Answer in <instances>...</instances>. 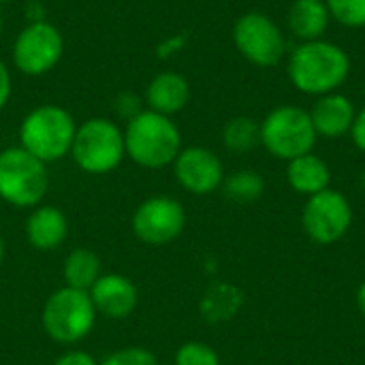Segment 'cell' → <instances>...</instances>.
I'll list each match as a JSON object with an SVG mask.
<instances>
[{"instance_id":"obj_28","label":"cell","mask_w":365,"mask_h":365,"mask_svg":"<svg viewBox=\"0 0 365 365\" xmlns=\"http://www.w3.org/2000/svg\"><path fill=\"white\" fill-rule=\"evenodd\" d=\"M351 137H353V143L365 152V107L357 111L355 115V122H353V128H351Z\"/></svg>"},{"instance_id":"obj_31","label":"cell","mask_w":365,"mask_h":365,"mask_svg":"<svg viewBox=\"0 0 365 365\" xmlns=\"http://www.w3.org/2000/svg\"><path fill=\"white\" fill-rule=\"evenodd\" d=\"M357 308H359L361 317L365 319V282L357 289Z\"/></svg>"},{"instance_id":"obj_20","label":"cell","mask_w":365,"mask_h":365,"mask_svg":"<svg viewBox=\"0 0 365 365\" xmlns=\"http://www.w3.org/2000/svg\"><path fill=\"white\" fill-rule=\"evenodd\" d=\"M62 276L66 280V287H73L79 291H90L94 287V282L103 276L98 255L88 248H77V250L68 252V257L64 259Z\"/></svg>"},{"instance_id":"obj_7","label":"cell","mask_w":365,"mask_h":365,"mask_svg":"<svg viewBox=\"0 0 365 365\" xmlns=\"http://www.w3.org/2000/svg\"><path fill=\"white\" fill-rule=\"evenodd\" d=\"M317 137L310 113L295 105L276 107L261 122V145L280 160L312 152Z\"/></svg>"},{"instance_id":"obj_4","label":"cell","mask_w":365,"mask_h":365,"mask_svg":"<svg viewBox=\"0 0 365 365\" xmlns=\"http://www.w3.org/2000/svg\"><path fill=\"white\" fill-rule=\"evenodd\" d=\"M71 156L75 165L86 173H111L126 156L124 130L113 120L90 118L77 126Z\"/></svg>"},{"instance_id":"obj_1","label":"cell","mask_w":365,"mask_h":365,"mask_svg":"<svg viewBox=\"0 0 365 365\" xmlns=\"http://www.w3.org/2000/svg\"><path fill=\"white\" fill-rule=\"evenodd\" d=\"M287 73L295 90L308 96H323L338 92L346 81L351 73V58L331 41H306L291 51Z\"/></svg>"},{"instance_id":"obj_24","label":"cell","mask_w":365,"mask_h":365,"mask_svg":"<svg viewBox=\"0 0 365 365\" xmlns=\"http://www.w3.org/2000/svg\"><path fill=\"white\" fill-rule=\"evenodd\" d=\"M175 365H220V357L205 342H186L175 353Z\"/></svg>"},{"instance_id":"obj_14","label":"cell","mask_w":365,"mask_h":365,"mask_svg":"<svg viewBox=\"0 0 365 365\" xmlns=\"http://www.w3.org/2000/svg\"><path fill=\"white\" fill-rule=\"evenodd\" d=\"M308 113H310L312 126L319 137L340 139L351 133L357 109L344 94L331 92V94L317 96V101Z\"/></svg>"},{"instance_id":"obj_16","label":"cell","mask_w":365,"mask_h":365,"mask_svg":"<svg viewBox=\"0 0 365 365\" xmlns=\"http://www.w3.org/2000/svg\"><path fill=\"white\" fill-rule=\"evenodd\" d=\"M190 101V86L184 75L165 71L158 73L145 90V103L150 111L163 113V115H173L182 111Z\"/></svg>"},{"instance_id":"obj_13","label":"cell","mask_w":365,"mask_h":365,"mask_svg":"<svg viewBox=\"0 0 365 365\" xmlns=\"http://www.w3.org/2000/svg\"><path fill=\"white\" fill-rule=\"evenodd\" d=\"M98 314L107 319H128L139 304V291L133 280L122 274H103L88 291Z\"/></svg>"},{"instance_id":"obj_15","label":"cell","mask_w":365,"mask_h":365,"mask_svg":"<svg viewBox=\"0 0 365 365\" xmlns=\"http://www.w3.org/2000/svg\"><path fill=\"white\" fill-rule=\"evenodd\" d=\"M68 235V220L62 210L53 205L34 207L26 220V240L34 250H56Z\"/></svg>"},{"instance_id":"obj_8","label":"cell","mask_w":365,"mask_h":365,"mask_svg":"<svg viewBox=\"0 0 365 365\" xmlns=\"http://www.w3.org/2000/svg\"><path fill=\"white\" fill-rule=\"evenodd\" d=\"M233 43L237 51L255 66H276L287 53V41L280 26L265 13L250 11L233 24Z\"/></svg>"},{"instance_id":"obj_6","label":"cell","mask_w":365,"mask_h":365,"mask_svg":"<svg viewBox=\"0 0 365 365\" xmlns=\"http://www.w3.org/2000/svg\"><path fill=\"white\" fill-rule=\"evenodd\" d=\"M49 190L47 165L21 145L0 150V199L13 207H36Z\"/></svg>"},{"instance_id":"obj_34","label":"cell","mask_w":365,"mask_h":365,"mask_svg":"<svg viewBox=\"0 0 365 365\" xmlns=\"http://www.w3.org/2000/svg\"><path fill=\"white\" fill-rule=\"evenodd\" d=\"M4 2H11V0H0V4H4Z\"/></svg>"},{"instance_id":"obj_12","label":"cell","mask_w":365,"mask_h":365,"mask_svg":"<svg viewBox=\"0 0 365 365\" xmlns=\"http://www.w3.org/2000/svg\"><path fill=\"white\" fill-rule=\"evenodd\" d=\"M173 171L180 186L192 195H210L225 182L222 160L212 150L201 145L182 148L173 160Z\"/></svg>"},{"instance_id":"obj_21","label":"cell","mask_w":365,"mask_h":365,"mask_svg":"<svg viewBox=\"0 0 365 365\" xmlns=\"http://www.w3.org/2000/svg\"><path fill=\"white\" fill-rule=\"evenodd\" d=\"M222 143L229 152L246 154L261 143V124L246 115L233 118L222 128Z\"/></svg>"},{"instance_id":"obj_17","label":"cell","mask_w":365,"mask_h":365,"mask_svg":"<svg viewBox=\"0 0 365 365\" xmlns=\"http://www.w3.org/2000/svg\"><path fill=\"white\" fill-rule=\"evenodd\" d=\"M329 21L331 13L325 0H295L287 15L291 34L297 36L302 43L323 38Z\"/></svg>"},{"instance_id":"obj_11","label":"cell","mask_w":365,"mask_h":365,"mask_svg":"<svg viewBox=\"0 0 365 365\" xmlns=\"http://www.w3.org/2000/svg\"><path fill=\"white\" fill-rule=\"evenodd\" d=\"M133 233L148 246H165L178 240L186 227V212L171 197H150L133 214Z\"/></svg>"},{"instance_id":"obj_9","label":"cell","mask_w":365,"mask_h":365,"mask_svg":"<svg viewBox=\"0 0 365 365\" xmlns=\"http://www.w3.org/2000/svg\"><path fill=\"white\" fill-rule=\"evenodd\" d=\"M64 51L60 30L43 19L28 24L13 43V64L19 73L41 77L56 68Z\"/></svg>"},{"instance_id":"obj_19","label":"cell","mask_w":365,"mask_h":365,"mask_svg":"<svg viewBox=\"0 0 365 365\" xmlns=\"http://www.w3.org/2000/svg\"><path fill=\"white\" fill-rule=\"evenodd\" d=\"M244 306V293L227 282H218L210 287L199 304L201 317L207 323H225L231 321Z\"/></svg>"},{"instance_id":"obj_29","label":"cell","mask_w":365,"mask_h":365,"mask_svg":"<svg viewBox=\"0 0 365 365\" xmlns=\"http://www.w3.org/2000/svg\"><path fill=\"white\" fill-rule=\"evenodd\" d=\"M11 90H13L11 73H9L6 64L0 60V111L6 107V103H9V98H11Z\"/></svg>"},{"instance_id":"obj_22","label":"cell","mask_w":365,"mask_h":365,"mask_svg":"<svg viewBox=\"0 0 365 365\" xmlns=\"http://www.w3.org/2000/svg\"><path fill=\"white\" fill-rule=\"evenodd\" d=\"M222 190H225V197L235 203H255L257 199H261L265 190V180L257 171L242 169L225 178Z\"/></svg>"},{"instance_id":"obj_27","label":"cell","mask_w":365,"mask_h":365,"mask_svg":"<svg viewBox=\"0 0 365 365\" xmlns=\"http://www.w3.org/2000/svg\"><path fill=\"white\" fill-rule=\"evenodd\" d=\"M53 365H98L96 359L86 353V351H66L64 355H60Z\"/></svg>"},{"instance_id":"obj_23","label":"cell","mask_w":365,"mask_h":365,"mask_svg":"<svg viewBox=\"0 0 365 365\" xmlns=\"http://www.w3.org/2000/svg\"><path fill=\"white\" fill-rule=\"evenodd\" d=\"M331 17L346 28L365 26V0H325Z\"/></svg>"},{"instance_id":"obj_30","label":"cell","mask_w":365,"mask_h":365,"mask_svg":"<svg viewBox=\"0 0 365 365\" xmlns=\"http://www.w3.org/2000/svg\"><path fill=\"white\" fill-rule=\"evenodd\" d=\"M182 45H184V36H175V38H171V41H167V43L160 45L158 56L160 58H167L169 53H175L178 49H182Z\"/></svg>"},{"instance_id":"obj_25","label":"cell","mask_w":365,"mask_h":365,"mask_svg":"<svg viewBox=\"0 0 365 365\" xmlns=\"http://www.w3.org/2000/svg\"><path fill=\"white\" fill-rule=\"evenodd\" d=\"M98 365H160L156 355L143 346H126L120 349L115 353H111L109 357H105Z\"/></svg>"},{"instance_id":"obj_10","label":"cell","mask_w":365,"mask_h":365,"mask_svg":"<svg viewBox=\"0 0 365 365\" xmlns=\"http://www.w3.org/2000/svg\"><path fill=\"white\" fill-rule=\"evenodd\" d=\"M302 225L312 242L327 246L346 235L353 225V207L342 192L327 188L308 197L302 212Z\"/></svg>"},{"instance_id":"obj_18","label":"cell","mask_w":365,"mask_h":365,"mask_svg":"<svg viewBox=\"0 0 365 365\" xmlns=\"http://www.w3.org/2000/svg\"><path fill=\"white\" fill-rule=\"evenodd\" d=\"M287 180L291 184V188L299 195H317V192H323L329 188V182H331V171L327 167V163L308 152L304 156H297L293 160H289V167H287Z\"/></svg>"},{"instance_id":"obj_3","label":"cell","mask_w":365,"mask_h":365,"mask_svg":"<svg viewBox=\"0 0 365 365\" xmlns=\"http://www.w3.org/2000/svg\"><path fill=\"white\" fill-rule=\"evenodd\" d=\"M77 124L60 105H41L32 109L19 126V145L38 160L56 163L71 154Z\"/></svg>"},{"instance_id":"obj_26","label":"cell","mask_w":365,"mask_h":365,"mask_svg":"<svg viewBox=\"0 0 365 365\" xmlns=\"http://www.w3.org/2000/svg\"><path fill=\"white\" fill-rule=\"evenodd\" d=\"M113 111H115L120 118H124V120L128 122L130 118H135L137 113L143 111V109H141V98H139L137 94H133V92H122V94H118L115 101H113Z\"/></svg>"},{"instance_id":"obj_2","label":"cell","mask_w":365,"mask_h":365,"mask_svg":"<svg viewBox=\"0 0 365 365\" xmlns=\"http://www.w3.org/2000/svg\"><path fill=\"white\" fill-rule=\"evenodd\" d=\"M126 156L143 169H163L173 165L182 150L178 124L163 113L143 109L126 122Z\"/></svg>"},{"instance_id":"obj_32","label":"cell","mask_w":365,"mask_h":365,"mask_svg":"<svg viewBox=\"0 0 365 365\" xmlns=\"http://www.w3.org/2000/svg\"><path fill=\"white\" fill-rule=\"evenodd\" d=\"M2 259H4V240L0 237V265H2Z\"/></svg>"},{"instance_id":"obj_33","label":"cell","mask_w":365,"mask_h":365,"mask_svg":"<svg viewBox=\"0 0 365 365\" xmlns=\"http://www.w3.org/2000/svg\"><path fill=\"white\" fill-rule=\"evenodd\" d=\"M0 32H2V17H0Z\"/></svg>"},{"instance_id":"obj_5","label":"cell","mask_w":365,"mask_h":365,"mask_svg":"<svg viewBox=\"0 0 365 365\" xmlns=\"http://www.w3.org/2000/svg\"><path fill=\"white\" fill-rule=\"evenodd\" d=\"M96 308L88 291L62 287L43 306L41 323L45 334L60 344H75L90 336L96 323Z\"/></svg>"}]
</instances>
